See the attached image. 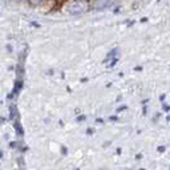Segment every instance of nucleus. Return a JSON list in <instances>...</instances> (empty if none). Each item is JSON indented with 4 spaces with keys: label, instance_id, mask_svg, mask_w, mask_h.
<instances>
[{
    "label": "nucleus",
    "instance_id": "4",
    "mask_svg": "<svg viewBox=\"0 0 170 170\" xmlns=\"http://www.w3.org/2000/svg\"><path fill=\"white\" fill-rule=\"evenodd\" d=\"M114 57H117V49H112V51L109 52V53H108V56L105 57V60H104V63L108 64L109 61H112Z\"/></svg>",
    "mask_w": 170,
    "mask_h": 170
},
{
    "label": "nucleus",
    "instance_id": "15",
    "mask_svg": "<svg viewBox=\"0 0 170 170\" xmlns=\"http://www.w3.org/2000/svg\"><path fill=\"white\" fill-rule=\"evenodd\" d=\"M2 155H3V153H2V152H0V157H2Z\"/></svg>",
    "mask_w": 170,
    "mask_h": 170
},
{
    "label": "nucleus",
    "instance_id": "16",
    "mask_svg": "<svg viewBox=\"0 0 170 170\" xmlns=\"http://www.w3.org/2000/svg\"><path fill=\"white\" fill-rule=\"evenodd\" d=\"M57 2H61V0H57Z\"/></svg>",
    "mask_w": 170,
    "mask_h": 170
},
{
    "label": "nucleus",
    "instance_id": "10",
    "mask_svg": "<svg viewBox=\"0 0 170 170\" xmlns=\"http://www.w3.org/2000/svg\"><path fill=\"white\" fill-rule=\"evenodd\" d=\"M85 119H87V117H85V116H78V119H77V121H84Z\"/></svg>",
    "mask_w": 170,
    "mask_h": 170
},
{
    "label": "nucleus",
    "instance_id": "11",
    "mask_svg": "<svg viewBox=\"0 0 170 170\" xmlns=\"http://www.w3.org/2000/svg\"><path fill=\"white\" fill-rule=\"evenodd\" d=\"M146 21H148V19H146V17H142V19H141V23H146Z\"/></svg>",
    "mask_w": 170,
    "mask_h": 170
},
{
    "label": "nucleus",
    "instance_id": "6",
    "mask_svg": "<svg viewBox=\"0 0 170 170\" xmlns=\"http://www.w3.org/2000/svg\"><path fill=\"white\" fill-rule=\"evenodd\" d=\"M13 126H15V132H16V134H17L19 137L23 136V129H21L20 122H19V121L16 120V121H15V125H13Z\"/></svg>",
    "mask_w": 170,
    "mask_h": 170
},
{
    "label": "nucleus",
    "instance_id": "7",
    "mask_svg": "<svg viewBox=\"0 0 170 170\" xmlns=\"http://www.w3.org/2000/svg\"><path fill=\"white\" fill-rule=\"evenodd\" d=\"M126 108H128L126 105H121V106L119 108V109H117V113H119V112H122V110H125V109H126Z\"/></svg>",
    "mask_w": 170,
    "mask_h": 170
},
{
    "label": "nucleus",
    "instance_id": "8",
    "mask_svg": "<svg viewBox=\"0 0 170 170\" xmlns=\"http://www.w3.org/2000/svg\"><path fill=\"white\" fill-rule=\"evenodd\" d=\"M158 152L163 153V152H165V146H158Z\"/></svg>",
    "mask_w": 170,
    "mask_h": 170
},
{
    "label": "nucleus",
    "instance_id": "17",
    "mask_svg": "<svg viewBox=\"0 0 170 170\" xmlns=\"http://www.w3.org/2000/svg\"><path fill=\"white\" fill-rule=\"evenodd\" d=\"M158 2H159V0H158Z\"/></svg>",
    "mask_w": 170,
    "mask_h": 170
},
{
    "label": "nucleus",
    "instance_id": "9",
    "mask_svg": "<svg viewBox=\"0 0 170 170\" xmlns=\"http://www.w3.org/2000/svg\"><path fill=\"white\" fill-rule=\"evenodd\" d=\"M163 110H166V112H168V110H170V106H169V105H166V104H163Z\"/></svg>",
    "mask_w": 170,
    "mask_h": 170
},
{
    "label": "nucleus",
    "instance_id": "3",
    "mask_svg": "<svg viewBox=\"0 0 170 170\" xmlns=\"http://www.w3.org/2000/svg\"><path fill=\"white\" fill-rule=\"evenodd\" d=\"M21 88H23V80H16V83H15V88H13V91H12V93H9V96H8V98H13L16 96V94L21 91Z\"/></svg>",
    "mask_w": 170,
    "mask_h": 170
},
{
    "label": "nucleus",
    "instance_id": "12",
    "mask_svg": "<svg viewBox=\"0 0 170 170\" xmlns=\"http://www.w3.org/2000/svg\"><path fill=\"white\" fill-rule=\"evenodd\" d=\"M110 120H112V121H116L117 117H116V116H110Z\"/></svg>",
    "mask_w": 170,
    "mask_h": 170
},
{
    "label": "nucleus",
    "instance_id": "2",
    "mask_svg": "<svg viewBox=\"0 0 170 170\" xmlns=\"http://www.w3.org/2000/svg\"><path fill=\"white\" fill-rule=\"evenodd\" d=\"M112 4H113V0H93L92 7L94 9H97V11H102V9L112 7Z\"/></svg>",
    "mask_w": 170,
    "mask_h": 170
},
{
    "label": "nucleus",
    "instance_id": "5",
    "mask_svg": "<svg viewBox=\"0 0 170 170\" xmlns=\"http://www.w3.org/2000/svg\"><path fill=\"white\" fill-rule=\"evenodd\" d=\"M17 110H16V106L15 105H11L9 106V119L11 120H16L17 119Z\"/></svg>",
    "mask_w": 170,
    "mask_h": 170
},
{
    "label": "nucleus",
    "instance_id": "13",
    "mask_svg": "<svg viewBox=\"0 0 170 170\" xmlns=\"http://www.w3.org/2000/svg\"><path fill=\"white\" fill-rule=\"evenodd\" d=\"M136 158H137V159H140V158H142V155H141V154H137V155H136Z\"/></svg>",
    "mask_w": 170,
    "mask_h": 170
},
{
    "label": "nucleus",
    "instance_id": "1",
    "mask_svg": "<svg viewBox=\"0 0 170 170\" xmlns=\"http://www.w3.org/2000/svg\"><path fill=\"white\" fill-rule=\"evenodd\" d=\"M85 2L87 0H69L65 4V9H67V12L72 13V15H78V13L87 12L89 6Z\"/></svg>",
    "mask_w": 170,
    "mask_h": 170
},
{
    "label": "nucleus",
    "instance_id": "14",
    "mask_svg": "<svg viewBox=\"0 0 170 170\" xmlns=\"http://www.w3.org/2000/svg\"><path fill=\"white\" fill-rule=\"evenodd\" d=\"M63 154H67V148H63Z\"/></svg>",
    "mask_w": 170,
    "mask_h": 170
}]
</instances>
